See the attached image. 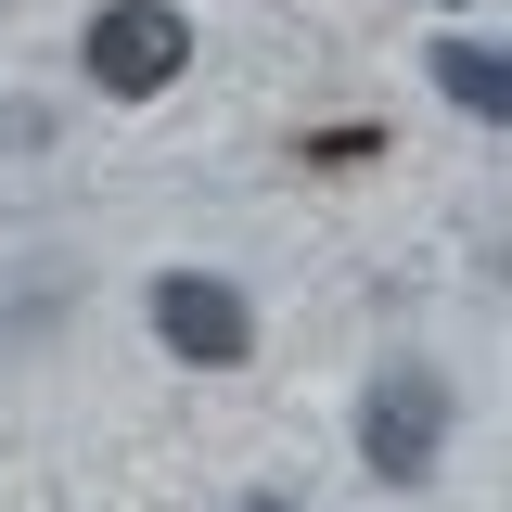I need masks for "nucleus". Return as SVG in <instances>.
I'll use <instances>...</instances> for the list:
<instances>
[{
	"label": "nucleus",
	"instance_id": "1",
	"mask_svg": "<svg viewBox=\"0 0 512 512\" xmlns=\"http://www.w3.org/2000/svg\"><path fill=\"white\" fill-rule=\"evenodd\" d=\"M436 448H448V372L436 359H384L359 384V461H372L384 487H423Z\"/></svg>",
	"mask_w": 512,
	"mask_h": 512
},
{
	"label": "nucleus",
	"instance_id": "2",
	"mask_svg": "<svg viewBox=\"0 0 512 512\" xmlns=\"http://www.w3.org/2000/svg\"><path fill=\"white\" fill-rule=\"evenodd\" d=\"M180 64H192V26L167 0H103V13H90V77H103L116 103H154Z\"/></svg>",
	"mask_w": 512,
	"mask_h": 512
},
{
	"label": "nucleus",
	"instance_id": "3",
	"mask_svg": "<svg viewBox=\"0 0 512 512\" xmlns=\"http://www.w3.org/2000/svg\"><path fill=\"white\" fill-rule=\"evenodd\" d=\"M154 333H167V359H192V372H231L256 346V308L218 269H167V282H154Z\"/></svg>",
	"mask_w": 512,
	"mask_h": 512
},
{
	"label": "nucleus",
	"instance_id": "4",
	"mask_svg": "<svg viewBox=\"0 0 512 512\" xmlns=\"http://www.w3.org/2000/svg\"><path fill=\"white\" fill-rule=\"evenodd\" d=\"M436 90H448L474 128H500V116H512V64L487 52V39H436Z\"/></svg>",
	"mask_w": 512,
	"mask_h": 512
},
{
	"label": "nucleus",
	"instance_id": "5",
	"mask_svg": "<svg viewBox=\"0 0 512 512\" xmlns=\"http://www.w3.org/2000/svg\"><path fill=\"white\" fill-rule=\"evenodd\" d=\"M244 512H295V500H269V487H256V500H244Z\"/></svg>",
	"mask_w": 512,
	"mask_h": 512
}]
</instances>
